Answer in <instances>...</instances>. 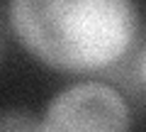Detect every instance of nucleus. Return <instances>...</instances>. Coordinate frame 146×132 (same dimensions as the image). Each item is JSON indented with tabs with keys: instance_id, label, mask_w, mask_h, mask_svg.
I'll return each instance as SVG.
<instances>
[{
	"instance_id": "1",
	"label": "nucleus",
	"mask_w": 146,
	"mask_h": 132,
	"mask_svg": "<svg viewBox=\"0 0 146 132\" xmlns=\"http://www.w3.org/2000/svg\"><path fill=\"white\" fill-rule=\"evenodd\" d=\"M7 25L29 56L63 74H95L127 56L134 0H7Z\"/></svg>"
},
{
	"instance_id": "3",
	"label": "nucleus",
	"mask_w": 146,
	"mask_h": 132,
	"mask_svg": "<svg viewBox=\"0 0 146 132\" xmlns=\"http://www.w3.org/2000/svg\"><path fill=\"white\" fill-rule=\"evenodd\" d=\"M0 132H44L42 120L25 108L0 110Z\"/></svg>"
},
{
	"instance_id": "5",
	"label": "nucleus",
	"mask_w": 146,
	"mask_h": 132,
	"mask_svg": "<svg viewBox=\"0 0 146 132\" xmlns=\"http://www.w3.org/2000/svg\"><path fill=\"white\" fill-rule=\"evenodd\" d=\"M139 76H141V83H144V88H146V49H144V54H141V59H139Z\"/></svg>"
},
{
	"instance_id": "4",
	"label": "nucleus",
	"mask_w": 146,
	"mask_h": 132,
	"mask_svg": "<svg viewBox=\"0 0 146 132\" xmlns=\"http://www.w3.org/2000/svg\"><path fill=\"white\" fill-rule=\"evenodd\" d=\"M7 10H3V3H0V59L5 54V34H7Z\"/></svg>"
},
{
	"instance_id": "2",
	"label": "nucleus",
	"mask_w": 146,
	"mask_h": 132,
	"mask_svg": "<svg viewBox=\"0 0 146 132\" xmlns=\"http://www.w3.org/2000/svg\"><path fill=\"white\" fill-rule=\"evenodd\" d=\"M131 113L117 88L98 81L68 86L49 101L44 132H129Z\"/></svg>"
}]
</instances>
